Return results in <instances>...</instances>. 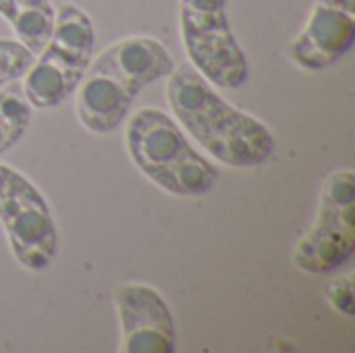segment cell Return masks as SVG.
<instances>
[{"label": "cell", "mask_w": 355, "mask_h": 353, "mask_svg": "<svg viewBox=\"0 0 355 353\" xmlns=\"http://www.w3.org/2000/svg\"><path fill=\"white\" fill-rule=\"evenodd\" d=\"M31 121V104L21 85H6L0 89V154L10 150L27 131Z\"/></svg>", "instance_id": "11"}, {"label": "cell", "mask_w": 355, "mask_h": 353, "mask_svg": "<svg viewBox=\"0 0 355 353\" xmlns=\"http://www.w3.org/2000/svg\"><path fill=\"white\" fill-rule=\"evenodd\" d=\"M0 225L15 260L29 270H44L58 254V231L40 189L0 162Z\"/></svg>", "instance_id": "7"}, {"label": "cell", "mask_w": 355, "mask_h": 353, "mask_svg": "<svg viewBox=\"0 0 355 353\" xmlns=\"http://www.w3.org/2000/svg\"><path fill=\"white\" fill-rule=\"evenodd\" d=\"M355 250V173H333L320 191L312 227L297 241L291 262L308 275H329L341 268Z\"/></svg>", "instance_id": "6"}, {"label": "cell", "mask_w": 355, "mask_h": 353, "mask_svg": "<svg viewBox=\"0 0 355 353\" xmlns=\"http://www.w3.org/2000/svg\"><path fill=\"white\" fill-rule=\"evenodd\" d=\"M0 15L10 23L17 40L33 54L48 42L56 19L50 0H0Z\"/></svg>", "instance_id": "10"}, {"label": "cell", "mask_w": 355, "mask_h": 353, "mask_svg": "<svg viewBox=\"0 0 355 353\" xmlns=\"http://www.w3.org/2000/svg\"><path fill=\"white\" fill-rule=\"evenodd\" d=\"M175 60L154 37H125L87 67L77 85V117L92 133H110L119 129L135 100L150 83L168 77Z\"/></svg>", "instance_id": "2"}, {"label": "cell", "mask_w": 355, "mask_h": 353, "mask_svg": "<svg viewBox=\"0 0 355 353\" xmlns=\"http://www.w3.org/2000/svg\"><path fill=\"white\" fill-rule=\"evenodd\" d=\"M125 144L133 164L166 193L204 196L218 179V171L189 146L179 123L158 108L144 106L133 112Z\"/></svg>", "instance_id": "3"}, {"label": "cell", "mask_w": 355, "mask_h": 353, "mask_svg": "<svg viewBox=\"0 0 355 353\" xmlns=\"http://www.w3.org/2000/svg\"><path fill=\"white\" fill-rule=\"evenodd\" d=\"M166 102L175 121L214 160L241 169L272 158L277 139L268 127L229 104L189 62L168 73Z\"/></svg>", "instance_id": "1"}, {"label": "cell", "mask_w": 355, "mask_h": 353, "mask_svg": "<svg viewBox=\"0 0 355 353\" xmlns=\"http://www.w3.org/2000/svg\"><path fill=\"white\" fill-rule=\"evenodd\" d=\"M92 19L75 4H60L54 27L23 75V94L31 108H54L64 102L83 79L94 50Z\"/></svg>", "instance_id": "4"}, {"label": "cell", "mask_w": 355, "mask_h": 353, "mask_svg": "<svg viewBox=\"0 0 355 353\" xmlns=\"http://www.w3.org/2000/svg\"><path fill=\"white\" fill-rule=\"evenodd\" d=\"M123 353H173L175 320L162 295L144 283H125L114 291Z\"/></svg>", "instance_id": "8"}, {"label": "cell", "mask_w": 355, "mask_h": 353, "mask_svg": "<svg viewBox=\"0 0 355 353\" xmlns=\"http://www.w3.org/2000/svg\"><path fill=\"white\" fill-rule=\"evenodd\" d=\"M354 289V275H343V277L335 279V281L329 285L327 298H329L331 306H333L339 314H345V316H354L355 314Z\"/></svg>", "instance_id": "13"}, {"label": "cell", "mask_w": 355, "mask_h": 353, "mask_svg": "<svg viewBox=\"0 0 355 353\" xmlns=\"http://www.w3.org/2000/svg\"><path fill=\"white\" fill-rule=\"evenodd\" d=\"M355 0H316L304 29L291 40L289 56L306 71H322L354 46Z\"/></svg>", "instance_id": "9"}, {"label": "cell", "mask_w": 355, "mask_h": 353, "mask_svg": "<svg viewBox=\"0 0 355 353\" xmlns=\"http://www.w3.org/2000/svg\"><path fill=\"white\" fill-rule=\"evenodd\" d=\"M35 54L19 40L0 37V89L21 79L31 67Z\"/></svg>", "instance_id": "12"}, {"label": "cell", "mask_w": 355, "mask_h": 353, "mask_svg": "<svg viewBox=\"0 0 355 353\" xmlns=\"http://www.w3.org/2000/svg\"><path fill=\"white\" fill-rule=\"evenodd\" d=\"M181 37L189 64L212 85L237 89L248 79V58L229 19L227 0H179Z\"/></svg>", "instance_id": "5"}]
</instances>
